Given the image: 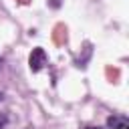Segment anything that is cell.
Masks as SVG:
<instances>
[{
    "instance_id": "6da1fadb",
    "label": "cell",
    "mask_w": 129,
    "mask_h": 129,
    "mask_svg": "<svg viewBox=\"0 0 129 129\" xmlns=\"http://www.w3.org/2000/svg\"><path fill=\"white\" fill-rule=\"evenodd\" d=\"M44 64H46V52H44V48H40V46L32 48V52H30V56H28V67H30V71H32V73H38V71H42Z\"/></svg>"
},
{
    "instance_id": "7a4b0ae2",
    "label": "cell",
    "mask_w": 129,
    "mask_h": 129,
    "mask_svg": "<svg viewBox=\"0 0 129 129\" xmlns=\"http://www.w3.org/2000/svg\"><path fill=\"white\" fill-rule=\"evenodd\" d=\"M107 127L109 129H129V119H127V115H121V113L109 115L107 117Z\"/></svg>"
},
{
    "instance_id": "3957f363",
    "label": "cell",
    "mask_w": 129,
    "mask_h": 129,
    "mask_svg": "<svg viewBox=\"0 0 129 129\" xmlns=\"http://www.w3.org/2000/svg\"><path fill=\"white\" fill-rule=\"evenodd\" d=\"M6 123H8L6 115H0V129H4V127H6Z\"/></svg>"
},
{
    "instance_id": "52a82bcc",
    "label": "cell",
    "mask_w": 129,
    "mask_h": 129,
    "mask_svg": "<svg viewBox=\"0 0 129 129\" xmlns=\"http://www.w3.org/2000/svg\"><path fill=\"white\" fill-rule=\"evenodd\" d=\"M24 129H34V127H24Z\"/></svg>"
},
{
    "instance_id": "277c9868",
    "label": "cell",
    "mask_w": 129,
    "mask_h": 129,
    "mask_svg": "<svg viewBox=\"0 0 129 129\" xmlns=\"http://www.w3.org/2000/svg\"><path fill=\"white\" fill-rule=\"evenodd\" d=\"M48 4H50L52 8H58V6H60V0H48Z\"/></svg>"
},
{
    "instance_id": "5b68a950",
    "label": "cell",
    "mask_w": 129,
    "mask_h": 129,
    "mask_svg": "<svg viewBox=\"0 0 129 129\" xmlns=\"http://www.w3.org/2000/svg\"><path fill=\"white\" fill-rule=\"evenodd\" d=\"M85 129H101V127H85Z\"/></svg>"
},
{
    "instance_id": "8992f818",
    "label": "cell",
    "mask_w": 129,
    "mask_h": 129,
    "mask_svg": "<svg viewBox=\"0 0 129 129\" xmlns=\"http://www.w3.org/2000/svg\"><path fill=\"white\" fill-rule=\"evenodd\" d=\"M2 99H4V95H2V91H0V101H2Z\"/></svg>"
}]
</instances>
